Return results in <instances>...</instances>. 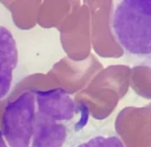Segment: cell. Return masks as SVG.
<instances>
[{
  "label": "cell",
  "instance_id": "6da1fadb",
  "mask_svg": "<svg viewBox=\"0 0 151 147\" xmlns=\"http://www.w3.org/2000/svg\"><path fill=\"white\" fill-rule=\"evenodd\" d=\"M114 34L121 46L138 56L151 53V0H123L111 19Z\"/></svg>",
  "mask_w": 151,
  "mask_h": 147
},
{
  "label": "cell",
  "instance_id": "7a4b0ae2",
  "mask_svg": "<svg viewBox=\"0 0 151 147\" xmlns=\"http://www.w3.org/2000/svg\"><path fill=\"white\" fill-rule=\"evenodd\" d=\"M35 121V94L34 91L28 90L6 105L1 118V134L10 147H29Z\"/></svg>",
  "mask_w": 151,
  "mask_h": 147
},
{
  "label": "cell",
  "instance_id": "3957f363",
  "mask_svg": "<svg viewBox=\"0 0 151 147\" xmlns=\"http://www.w3.org/2000/svg\"><path fill=\"white\" fill-rule=\"evenodd\" d=\"M35 107L38 111L58 121L72 120L76 112V104L72 96L61 88L47 91H34Z\"/></svg>",
  "mask_w": 151,
  "mask_h": 147
},
{
  "label": "cell",
  "instance_id": "277c9868",
  "mask_svg": "<svg viewBox=\"0 0 151 147\" xmlns=\"http://www.w3.org/2000/svg\"><path fill=\"white\" fill-rule=\"evenodd\" d=\"M18 59L17 46L13 34L0 25V100L7 95L11 88Z\"/></svg>",
  "mask_w": 151,
  "mask_h": 147
},
{
  "label": "cell",
  "instance_id": "5b68a950",
  "mask_svg": "<svg viewBox=\"0 0 151 147\" xmlns=\"http://www.w3.org/2000/svg\"><path fill=\"white\" fill-rule=\"evenodd\" d=\"M66 137L67 128L64 124L38 111L35 107L32 147H61Z\"/></svg>",
  "mask_w": 151,
  "mask_h": 147
},
{
  "label": "cell",
  "instance_id": "8992f818",
  "mask_svg": "<svg viewBox=\"0 0 151 147\" xmlns=\"http://www.w3.org/2000/svg\"><path fill=\"white\" fill-rule=\"evenodd\" d=\"M78 147H125L116 136L97 135L80 144Z\"/></svg>",
  "mask_w": 151,
  "mask_h": 147
},
{
  "label": "cell",
  "instance_id": "52a82bcc",
  "mask_svg": "<svg viewBox=\"0 0 151 147\" xmlns=\"http://www.w3.org/2000/svg\"><path fill=\"white\" fill-rule=\"evenodd\" d=\"M0 147H7V144H6L5 141H4V137H3L1 131H0Z\"/></svg>",
  "mask_w": 151,
  "mask_h": 147
}]
</instances>
